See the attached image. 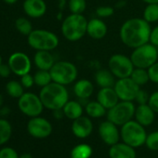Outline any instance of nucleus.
<instances>
[{
	"mask_svg": "<svg viewBox=\"0 0 158 158\" xmlns=\"http://www.w3.org/2000/svg\"><path fill=\"white\" fill-rule=\"evenodd\" d=\"M28 45L35 50L52 51L56 49L60 44L59 36L46 29H35L27 36Z\"/></svg>",
	"mask_w": 158,
	"mask_h": 158,
	"instance_id": "nucleus-4",
	"label": "nucleus"
},
{
	"mask_svg": "<svg viewBox=\"0 0 158 158\" xmlns=\"http://www.w3.org/2000/svg\"><path fill=\"white\" fill-rule=\"evenodd\" d=\"M94 84L89 79L83 78L73 83V91L78 100H89L94 93Z\"/></svg>",
	"mask_w": 158,
	"mask_h": 158,
	"instance_id": "nucleus-18",
	"label": "nucleus"
},
{
	"mask_svg": "<svg viewBox=\"0 0 158 158\" xmlns=\"http://www.w3.org/2000/svg\"><path fill=\"white\" fill-rule=\"evenodd\" d=\"M120 127V136L123 142L135 149L145 144L147 138L145 127L141 126L135 119L127 122Z\"/></svg>",
	"mask_w": 158,
	"mask_h": 158,
	"instance_id": "nucleus-6",
	"label": "nucleus"
},
{
	"mask_svg": "<svg viewBox=\"0 0 158 158\" xmlns=\"http://www.w3.org/2000/svg\"><path fill=\"white\" fill-rule=\"evenodd\" d=\"M145 145L152 151H158V130L147 134Z\"/></svg>",
	"mask_w": 158,
	"mask_h": 158,
	"instance_id": "nucleus-34",
	"label": "nucleus"
},
{
	"mask_svg": "<svg viewBox=\"0 0 158 158\" xmlns=\"http://www.w3.org/2000/svg\"><path fill=\"white\" fill-rule=\"evenodd\" d=\"M130 78L140 88L147 85L150 82L149 73H148L147 69L134 68L133 72L131 73Z\"/></svg>",
	"mask_w": 158,
	"mask_h": 158,
	"instance_id": "nucleus-27",
	"label": "nucleus"
},
{
	"mask_svg": "<svg viewBox=\"0 0 158 158\" xmlns=\"http://www.w3.org/2000/svg\"><path fill=\"white\" fill-rule=\"evenodd\" d=\"M140 158H145V157H140Z\"/></svg>",
	"mask_w": 158,
	"mask_h": 158,
	"instance_id": "nucleus-54",
	"label": "nucleus"
},
{
	"mask_svg": "<svg viewBox=\"0 0 158 158\" xmlns=\"http://www.w3.org/2000/svg\"><path fill=\"white\" fill-rule=\"evenodd\" d=\"M136 106L133 102L119 101L114 107L107 110V119L118 127L132 120L135 115Z\"/></svg>",
	"mask_w": 158,
	"mask_h": 158,
	"instance_id": "nucleus-8",
	"label": "nucleus"
},
{
	"mask_svg": "<svg viewBox=\"0 0 158 158\" xmlns=\"http://www.w3.org/2000/svg\"><path fill=\"white\" fill-rule=\"evenodd\" d=\"M68 9L70 13L83 14L87 10L86 0H68Z\"/></svg>",
	"mask_w": 158,
	"mask_h": 158,
	"instance_id": "nucleus-33",
	"label": "nucleus"
},
{
	"mask_svg": "<svg viewBox=\"0 0 158 158\" xmlns=\"http://www.w3.org/2000/svg\"><path fill=\"white\" fill-rule=\"evenodd\" d=\"M148 104L156 114H158V90L150 94Z\"/></svg>",
	"mask_w": 158,
	"mask_h": 158,
	"instance_id": "nucleus-40",
	"label": "nucleus"
},
{
	"mask_svg": "<svg viewBox=\"0 0 158 158\" xmlns=\"http://www.w3.org/2000/svg\"><path fill=\"white\" fill-rule=\"evenodd\" d=\"M23 9L28 17L39 19L46 14L48 6L45 0H24Z\"/></svg>",
	"mask_w": 158,
	"mask_h": 158,
	"instance_id": "nucleus-16",
	"label": "nucleus"
},
{
	"mask_svg": "<svg viewBox=\"0 0 158 158\" xmlns=\"http://www.w3.org/2000/svg\"><path fill=\"white\" fill-rule=\"evenodd\" d=\"M39 97L46 109L55 111L63 108L69 101V92L65 86L51 82L41 89Z\"/></svg>",
	"mask_w": 158,
	"mask_h": 158,
	"instance_id": "nucleus-2",
	"label": "nucleus"
},
{
	"mask_svg": "<svg viewBox=\"0 0 158 158\" xmlns=\"http://www.w3.org/2000/svg\"><path fill=\"white\" fill-rule=\"evenodd\" d=\"M52 130L51 123L40 115L31 117L27 124V131L35 139H46L51 135Z\"/></svg>",
	"mask_w": 158,
	"mask_h": 158,
	"instance_id": "nucleus-12",
	"label": "nucleus"
},
{
	"mask_svg": "<svg viewBox=\"0 0 158 158\" xmlns=\"http://www.w3.org/2000/svg\"><path fill=\"white\" fill-rule=\"evenodd\" d=\"M20 158H33V155L31 153L24 152V153H23V154L20 155Z\"/></svg>",
	"mask_w": 158,
	"mask_h": 158,
	"instance_id": "nucleus-48",
	"label": "nucleus"
},
{
	"mask_svg": "<svg viewBox=\"0 0 158 158\" xmlns=\"http://www.w3.org/2000/svg\"><path fill=\"white\" fill-rule=\"evenodd\" d=\"M99 135H100L102 140L109 146H112V145L119 142V139H121L120 130L118 128V126H116L113 122L109 121L108 119L100 124Z\"/></svg>",
	"mask_w": 158,
	"mask_h": 158,
	"instance_id": "nucleus-14",
	"label": "nucleus"
},
{
	"mask_svg": "<svg viewBox=\"0 0 158 158\" xmlns=\"http://www.w3.org/2000/svg\"><path fill=\"white\" fill-rule=\"evenodd\" d=\"M52 81L65 87L73 84L78 77L76 65L68 60H58L49 70Z\"/></svg>",
	"mask_w": 158,
	"mask_h": 158,
	"instance_id": "nucleus-5",
	"label": "nucleus"
},
{
	"mask_svg": "<svg viewBox=\"0 0 158 158\" xmlns=\"http://www.w3.org/2000/svg\"><path fill=\"white\" fill-rule=\"evenodd\" d=\"M15 27L20 34H22L23 35H26V36H28L32 33V31L34 30L32 23L28 19L23 18V17L18 18L16 20Z\"/></svg>",
	"mask_w": 158,
	"mask_h": 158,
	"instance_id": "nucleus-32",
	"label": "nucleus"
},
{
	"mask_svg": "<svg viewBox=\"0 0 158 158\" xmlns=\"http://www.w3.org/2000/svg\"><path fill=\"white\" fill-rule=\"evenodd\" d=\"M22 85L23 86L24 89H31L35 85V79L34 75H32L30 73H26L23 76H21V81Z\"/></svg>",
	"mask_w": 158,
	"mask_h": 158,
	"instance_id": "nucleus-38",
	"label": "nucleus"
},
{
	"mask_svg": "<svg viewBox=\"0 0 158 158\" xmlns=\"http://www.w3.org/2000/svg\"><path fill=\"white\" fill-rule=\"evenodd\" d=\"M53 112V115L56 119H61L63 116H64V114H63V111L62 109H59V110H55V111H52Z\"/></svg>",
	"mask_w": 158,
	"mask_h": 158,
	"instance_id": "nucleus-44",
	"label": "nucleus"
},
{
	"mask_svg": "<svg viewBox=\"0 0 158 158\" xmlns=\"http://www.w3.org/2000/svg\"><path fill=\"white\" fill-rule=\"evenodd\" d=\"M6 91L9 96L14 99H19L24 93V88L20 81L11 80L6 85Z\"/></svg>",
	"mask_w": 158,
	"mask_h": 158,
	"instance_id": "nucleus-28",
	"label": "nucleus"
},
{
	"mask_svg": "<svg viewBox=\"0 0 158 158\" xmlns=\"http://www.w3.org/2000/svg\"><path fill=\"white\" fill-rule=\"evenodd\" d=\"M57 16H58V17H57V18H58V20H61V19H62V13H61V11H60V12L58 13V15H57Z\"/></svg>",
	"mask_w": 158,
	"mask_h": 158,
	"instance_id": "nucleus-51",
	"label": "nucleus"
},
{
	"mask_svg": "<svg viewBox=\"0 0 158 158\" xmlns=\"http://www.w3.org/2000/svg\"><path fill=\"white\" fill-rule=\"evenodd\" d=\"M142 2H144L146 5L147 4H155L158 3V0H141Z\"/></svg>",
	"mask_w": 158,
	"mask_h": 158,
	"instance_id": "nucleus-47",
	"label": "nucleus"
},
{
	"mask_svg": "<svg viewBox=\"0 0 158 158\" xmlns=\"http://www.w3.org/2000/svg\"><path fill=\"white\" fill-rule=\"evenodd\" d=\"M12 73L10 65L7 63V64H4V63H1L0 64V76L2 78H8L10 73Z\"/></svg>",
	"mask_w": 158,
	"mask_h": 158,
	"instance_id": "nucleus-42",
	"label": "nucleus"
},
{
	"mask_svg": "<svg viewBox=\"0 0 158 158\" xmlns=\"http://www.w3.org/2000/svg\"><path fill=\"white\" fill-rule=\"evenodd\" d=\"M12 135V127L10 123L4 119L0 118V146L7 143Z\"/></svg>",
	"mask_w": 158,
	"mask_h": 158,
	"instance_id": "nucleus-31",
	"label": "nucleus"
},
{
	"mask_svg": "<svg viewBox=\"0 0 158 158\" xmlns=\"http://www.w3.org/2000/svg\"><path fill=\"white\" fill-rule=\"evenodd\" d=\"M3 1L6 3V4H9V5H13V4H16L18 2V0H3Z\"/></svg>",
	"mask_w": 158,
	"mask_h": 158,
	"instance_id": "nucleus-49",
	"label": "nucleus"
},
{
	"mask_svg": "<svg viewBox=\"0 0 158 158\" xmlns=\"http://www.w3.org/2000/svg\"><path fill=\"white\" fill-rule=\"evenodd\" d=\"M129 57L135 68L148 69L158 60L157 48L151 43H146L134 48Z\"/></svg>",
	"mask_w": 158,
	"mask_h": 158,
	"instance_id": "nucleus-7",
	"label": "nucleus"
},
{
	"mask_svg": "<svg viewBox=\"0 0 158 158\" xmlns=\"http://www.w3.org/2000/svg\"><path fill=\"white\" fill-rule=\"evenodd\" d=\"M0 158H20V155L13 148L4 147L0 150Z\"/></svg>",
	"mask_w": 158,
	"mask_h": 158,
	"instance_id": "nucleus-37",
	"label": "nucleus"
},
{
	"mask_svg": "<svg viewBox=\"0 0 158 158\" xmlns=\"http://www.w3.org/2000/svg\"><path fill=\"white\" fill-rule=\"evenodd\" d=\"M93 153L92 147L88 143H80L75 145L70 153L71 158H90Z\"/></svg>",
	"mask_w": 158,
	"mask_h": 158,
	"instance_id": "nucleus-26",
	"label": "nucleus"
},
{
	"mask_svg": "<svg viewBox=\"0 0 158 158\" xmlns=\"http://www.w3.org/2000/svg\"><path fill=\"white\" fill-rule=\"evenodd\" d=\"M85 113L90 118H102L106 115L107 110L96 100L89 101L85 105Z\"/></svg>",
	"mask_w": 158,
	"mask_h": 158,
	"instance_id": "nucleus-25",
	"label": "nucleus"
},
{
	"mask_svg": "<svg viewBox=\"0 0 158 158\" xmlns=\"http://www.w3.org/2000/svg\"><path fill=\"white\" fill-rule=\"evenodd\" d=\"M149 43H151L152 45H153L156 48L158 47V25L152 28L151 34H150Z\"/></svg>",
	"mask_w": 158,
	"mask_h": 158,
	"instance_id": "nucleus-41",
	"label": "nucleus"
},
{
	"mask_svg": "<svg viewBox=\"0 0 158 158\" xmlns=\"http://www.w3.org/2000/svg\"><path fill=\"white\" fill-rule=\"evenodd\" d=\"M34 79H35V85L40 87L41 89L53 82L50 72L47 70H37L34 74Z\"/></svg>",
	"mask_w": 158,
	"mask_h": 158,
	"instance_id": "nucleus-29",
	"label": "nucleus"
},
{
	"mask_svg": "<svg viewBox=\"0 0 158 158\" xmlns=\"http://www.w3.org/2000/svg\"><path fill=\"white\" fill-rule=\"evenodd\" d=\"M96 100L106 109L109 110L114 107L120 100L113 88H102L97 93Z\"/></svg>",
	"mask_w": 158,
	"mask_h": 158,
	"instance_id": "nucleus-20",
	"label": "nucleus"
},
{
	"mask_svg": "<svg viewBox=\"0 0 158 158\" xmlns=\"http://www.w3.org/2000/svg\"><path fill=\"white\" fill-rule=\"evenodd\" d=\"M8 64L10 65L12 73L20 77L29 73L32 69V60H30L29 56L20 51L14 52L10 56Z\"/></svg>",
	"mask_w": 158,
	"mask_h": 158,
	"instance_id": "nucleus-13",
	"label": "nucleus"
},
{
	"mask_svg": "<svg viewBox=\"0 0 158 158\" xmlns=\"http://www.w3.org/2000/svg\"><path fill=\"white\" fill-rule=\"evenodd\" d=\"M114 89L120 101L134 102L140 87H139L130 77H125L116 79Z\"/></svg>",
	"mask_w": 158,
	"mask_h": 158,
	"instance_id": "nucleus-11",
	"label": "nucleus"
},
{
	"mask_svg": "<svg viewBox=\"0 0 158 158\" xmlns=\"http://www.w3.org/2000/svg\"><path fill=\"white\" fill-rule=\"evenodd\" d=\"M10 109L8 108V107H1V108H0V114H1V115H8L9 114H10Z\"/></svg>",
	"mask_w": 158,
	"mask_h": 158,
	"instance_id": "nucleus-46",
	"label": "nucleus"
},
{
	"mask_svg": "<svg viewBox=\"0 0 158 158\" xmlns=\"http://www.w3.org/2000/svg\"><path fill=\"white\" fill-rule=\"evenodd\" d=\"M93 123L89 116L82 115L73 120L72 123V133L79 139H86L89 137L93 131Z\"/></svg>",
	"mask_w": 158,
	"mask_h": 158,
	"instance_id": "nucleus-15",
	"label": "nucleus"
},
{
	"mask_svg": "<svg viewBox=\"0 0 158 158\" xmlns=\"http://www.w3.org/2000/svg\"><path fill=\"white\" fill-rule=\"evenodd\" d=\"M149 98H150V94L146 90L140 89L139 92L137 93V96L134 102H136L138 104H146L149 102Z\"/></svg>",
	"mask_w": 158,
	"mask_h": 158,
	"instance_id": "nucleus-39",
	"label": "nucleus"
},
{
	"mask_svg": "<svg viewBox=\"0 0 158 158\" xmlns=\"http://www.w3.org/2000/svg\"><path fill=\"white\" fill-rule=\"evenodd\" d=\"M3 102H4V98H3V96L0 94V108L2 107V105H3Z\"/></svg>",
	"mask_w": 158,
	"mask_h": 158,
	"instance_id": "nucleus-50",
	"label": "nucleus"
},
{
	"mask_svg": "<svg viewBox=\"0 0 158 158\" xmlns=\"http://www.w3.org/2000/svg\"><path fill=\"white\" fill-rule=\"evenodd\" d=\"M157 55H158V47H157Z\"/></svg>",
	"mask_w": 158,
	"mask_h": 158,
	"instance_id": "nucleus-53",
	"label": "nucleus"
},
{
	"mask_svg": "<svg viewBox=\"0 0 158 158\" xmlns=\"http://www.w3.org/2000/svg\"><path fill=\"white\" fill-rule=\"evenodd\" d=\"M116 78L109 69H99L94 74V82L100 88H113Z\"/></svg>",
	"mask_w": 158,
	"mask_h": 158,
	"instance_id": "nucleus-23",
	"label": "nucleus"
},
{
	"mask_svg": "<svg viewBox=\"0 0 158 158\" xmlns=\"http://www.w3.org/2000/svg\"><path fill=\"white\" fill-rule=\"evenodd\" d=\"M151 30V24L143 18H130L121 25L119 38L126 47L134 49L149 43Z\"/></svg>",
	"mask_w": 158,
	"mask_h": 158,
	"instance_id": "nucleus-1",
	"label": "nucleus"
},
{
	"mask_svg": "<svg viewBox=\"0 0 158 158\" xmlns=\"http://www.w3.org/2000/svg\"><path fill=\"white\" fill-rule=\"evenodd\" d=\"M108 33L107 24L101 18H92L88 22L87 35L94 40L103 39Z\"/></svg>",
	"mask_w": 158,
	"mask_h": 158,
	"instance_id": "nucleus-17",
	"label": "nucleus"
},
{
	"mask_svg": "<svg viewBox=\"0 0 158 158\" xmlns=\"http://www.w3.org/2000/svg\"><path fill=\"white\" fill-rule=\"evenodd\" d=\"M114 13V8L112 6H100L96 9L95 14L98 18L101 19H107L113 16Z\"/></svg>",
	"mask_w": 158,
	"mask_h": 158,
	"instance_id": "nucleus-35",
	"label": "nucleus"
},
{
	"mask_svg": "<svg viewBox=\"0 0 158 158\" xmlns=\"http://www.w3.org/2000/svg\"><path fill=\"white\" fill-rule=\"evenodd\" d=\"M127 6V1L126 0H119V1L116 2L115 4V8L116 9H124Z\"/></svg>",
	"mask_w": 158,
	"mask_h": 158,
	"instance_id": "nucleus-45",
	"label": "nucleus"
},
{
	"mask_svg": "<svg viewBox=\"0 0 158 158\" xmlns=\"http://www.w3.org/2000/svg\"><path fill=\"white\" fill-rule=\"evenodd\" d=\"M18 107L23 114L29 117L39 116L45 108L39 95L33 92H24L19 98Z\"/></svg>",
	"mask_w": 158,
	"mask_h": 158,
	"instance_id": "nucleus-10",
	"label": "nucleus"
},
{
	"mask_svg": "<svg viewBox=\"0 0 158 158\" xmlns=\"http://www.w3.org/2000/svg\"><path fill=\"white\" fill-rule=\"evenodd\" d=\"M156 113L150 107L148 103L146 104H138L135 110L134 119L143 127L151 126L155 120Z\"/></svg>",
	"mask_w": 158,
	"mask_h": 158,
	"instance_id": "nucleus-19",
	"label": "nucleus"
},
{
	"mask_svg": "<svg viewBox=\"0 0 158 158\" xmlns=\"http://www.w3.org/2000/svg\"><path fill=\"white\" fill-rule=\"evenodd\" d=\"M64 116L70 120H75L83 115L85 112L84 105L79 101H68L62 108Z\"/></svg>",
	"mask_w": 158,
	"mask_h": 158,
	"instance_id": "nucleus-24",
	"label": "nucleus"
},
{
	"mask_svg": "<svg viewBox=\"0 0 158 158\" xmlns=\"http://www.w3.org/2000/svg\"><path fill=\"white\" fill-rule=\"evenodd\" d=\"M88 22L89 20L83 14L70 13L61 22L62 36L69 42L80 41L87 35Z\"/></svg>",
	"mask_w": 158,
	"mask_h": 158,
	"instance_id": "nucleus-3",
	"label": "nucleus"
},
{
	"mask_svg": "<svg viewBox=\"0 0 158 158\" xmlns=\"http://www.w3.org/2000/svg\"><path fill=\"white\" fill-rule=\"evenodd\" d=\"M55 62L56 60L51 51L38 50L34 56V63L38 70L49 71Z\"/></svg>",
	"mask_w": 158,
	"mask_h": 158,
	"instance_id": "nucleus-22",
	"label": "nucleus"
},
{
	"mask_svg": "<svg viewBox=\"0 0 158 158\" xmlns=\"http://www.w3.org/2000/svg\"><path fill=\"white\" fill-rule=\"evenodd\" d=\"M110 158H137L135 148L125 142H117L109 149Z\"/></svg>",
	"mask_w": 158,
	"mask_h": 158,
	"instance_id": "nucleus-21",
	"label": "nucleus"
},
{
	"mask_svg": "<svg viewBox=\"0 0 158 158\" xmlns=\"http://www.w3.org/2000/svg\"><path fill=\"white\" fill-rule=\"evenodd\" d=\"M142 18L150 24L158 23V3L147 4L143 10Z\"/></svg>",
	"mask_w": 158,
	"mask_h": 158,
	"instance_id": "nucleus-30",
	"label": "nucleus"
},
{
	"mask_svg": "<svg viewBox=\"0 0 158 158\" xmlns=\"http://www.w3.org/2000/svg\"><path fill=\"white\" fill-rule=\"evenodd\" d=\"M2 63V57H1V55H0V64Z\"/></svg>",
	"mask_w": 158,
	"mask_h": 158,
	"instance_id": "nucleus-52",
	"label": "nucleus"
},
{
	"mask_svg": "<svg viewBox=\"0 0 158 158\" xmlns=\"http://www.w3.org/2000/svg\"><path fill=\"white\" fill-rule=\"evenodd\" d=\"M150 82L158 85V60L147 69Z\"/></svg>",
	"mask_w": 158,
	"mask_h": 158,
	"instance_id": "nucleus-36",
	"label": "nucleus"
},
{
	"mask_svg": "<svg viewBox=\"0 0 158 158\" xmlns=\"http://www.w3.org/2000/svg\"><path fill=\"white\" fill-rule=\"evenodd\" d=\"M68 6V0H58V8L60 11H62Z\"/></svg>",
	"mask_w": 158,
	"mask_h": 158,
	"instance_id": "nucleus-43",
	"label": "nucleus"
},
{
	"mask_svg": "<svg viewBox=\"0 0 158 158\" xmlns=\"http://www.w3.org/2000/svg\"><path fill=\"white\" fill-rule=\"evenodd\" d=\"M135 66L130 59V57L115 53L113 54L108 60V69L115 76L116 79L130 77Z\"/></svg>",
	"mask_w": 158,
	"mask_h": 158,
	"instance_id": "nucleus-9",
	"label": "nucleus"
}]
</instances>
